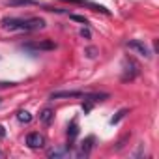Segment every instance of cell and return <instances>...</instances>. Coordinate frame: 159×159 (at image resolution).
I'll use <instances>...</instances> for the list:
<instances>
[{
    "mask_svg": "<svg viewBox=\"0 0 159 159\" xmlns=\"http://www.w3.org/2000/svg\"><path fill=\"white\" fill-rule=\"evenodd\" d=\"M2 28L11 30V32H34L45 28V21L41 17H28V19H19V17H6L2 19Z\"/></svg>",
    "mask_w": 159,
    "mask_h": 159,
    "instance_id": "6da1fadb",
    "label": "cell"
},
{
    "mask_svg": "<svg viewBox=\"0 0 159 159\" xmlns=\"http://www.w3.org/2000/svg\"><path fill=\"white\" fill-rule=\"evenodd\" d=\"M125 47H127L129 51H133L135 54H140V56H144V58H150V56H152L150 49H148L146 43L140 41V39H129V41L125 43Z\"/></svg>",
    "mask_w": 159,
    "mask_h": 159,
    "instance_id": "7a4b0ae2",
    "label": "cell"
},
{
    "mask_svg": "<svg viewBox=\"0 0 159 159\" xmlns=\"http://www.w3.org/2000/svg\"><path fill=\"white\" fill-rule=\"evenodd\" d=\"M26 146L28 148H43L45 146V137L43 135H39L38 131H34V133H28L26 135Z\"/></svg>",
    "mask_w": 159,
    "mask_h": 159,
    "instance_id": "3957f363",
    "label": "cell"
},
{
    "mask_svg": "<svg viewBox=\"0 0 159 159\" xmlns=\"http://www.w3.org/2000/svg\"><path fill=\"white\" fill-rule=\"evenodd\" d=\"M64 2L79 4V6H86V8H92L94 11H101V13H105V15H109V13H111L105 6H99V4H96V2H90V0H64Z\"/></svg>",
    "mask_w": 159,
    "mask_h": 159,
    "instance_id": "277c9868",
    "label": "cell"
},
{
    "mask_svg": "<svg viewBox=\"0 0 159 159\" xmlns=\"http://www.w3.org/2000/svg\"><path fill=\"white\" fill-rule=\"evenodd\" d=\"M26 49H36V51H52L56 49V43L52 39H43V41H34V43H28Z\"/></svg>",
    "mask_w": 159,
    "mask_h": 159,
    "instance_id": "5b68a950",
    "label": "cell"
},
{
    "mask_svg": "<svg viewBox=\"0 0 159 159\" xmlns=\"http://www.w3.org/2000/svg\"><path fill=\"white\" fill-rule=\"evenodd\" d=\"M84 92L79 90H60V92H52L51 99H67V98H83Z\"/></svg>",
    "mask_w": 159,
    "mask_h": 159,
    "instance_id": "8992f818",
    "label": "cell"
},
{
    "mask_svg": "<svg viewBox=\"0 0 159 159\" xmlns=\"http://www.w3.org/2000/svg\"><path fill=\"white\" fill-rule=\"evenodd\" d=\"M94 148V137H88L84 142H83V146H81V150L77 152V157H88L90 155V150Z\"/></svg>",
    "mask_w": 159,
    "mask_h": 159,
    "instance_id": "52a82bcc",
    "label": "cell"
},
{
    "mask_svg": "<svg viewBox=\"0 0 159 159\" xmlns=\"http://www.w3.org/2000/svg\"><path fill=\"white\" fill-rule=\"evenodd\" d=\"M52 118H54V111L52 109H43L41 112H39V122L43 124V125H51V122H52Z\"/></svg>",
    "mask_w": 159,
    "mask_h": 159,
    "instance_id": "ba28073f",
    "label": "cell"
},
{
    "mask_svg": "<svg viewBox=\"0 0 159 159\" xmlns=\"http://www.w3.org/2000/svg\"><path fill=\"white\" fill-rule=\"evenodd\" d=\"M36 0H6V6L10 8H21V6H38Z\"/></svg>",
    "mask_w": 159,
    "mask_h": 159,
    "instance_id": "9c48e42d",
    "label": "cell"
},
{
    "mask_svg": "<svg viewBox=\"0 0 159 159\" xmlns=\"http://www.w3.org/2000/svg\"><path fill=\"white\" fill-rule=\"evenodd\" d=\"M83 99L98 103V101H105V99H109V94H84V96H83Z\"/></svg>",
    "mask_w": 159,
    "mask_h": 159,
    "instance_id": "30bf717a",
    "label": "cell"
},
{
    "mask_svg": "<svg viewBox=\"0 0 159 159\" xmlns=\"http://www.w3.org/2000/svg\"><path fill=\"white\" fill-rule=\"evenodd\" d=\"M77 133H79V125H77V120H73V122L67 125V139L73 140V139L77 137Z\"/></svg>",
    "mask_w": 159,
    "mask_h": 159,
    "instance_id": "8fae6325",
    "label": "cell"
},
{
    "mask_svg": "<svg viewBox=\"0 0 159 159\" xmlns=\"http://www.w3.org/2000/svg\"><path fill=\"white\" fill-rule=\"evenodd\" d=\"M17 120H19L21 124H30V122H32V114H30L28 111H19V112H17Z\"/></svg>",
    "mask_w": 159,
    "mask_h": 159,
    "instance_id": "7c38bea8",
    "label": "cell"
},
{
    "mask_svg": "<svg viewBox=\"0 0 159 159\" xmlns=\"http://www.w3.org/2000/svg\"><path fill=\"white\" fill-rule=\"evenodd\" d=\"M49 157H67L69 155V150H62V148H56V150H49L47 153Z\"/></svg>",
    "mask_w": 159,
    "mask_h": 159,
    "instance_id": "4fadbf2b",
    "label": "cell"
},
{
    "mask_svg": "<svg viewBox=\"0 0 159 159\" xmlns=\"http://www.w3.org/2000/svg\"><path fill=\"white\" fill-rule=\"evenodd\" d=\"M125 114H127V109H122V111H118V112H116V116L111 120V124H112V125H114V124H118V122H120V120H122Z\"/></svg>",
    "mask_w": 159,
    "mask_h": 159,
    "instance_id": "5bb4252c",
    "label": "cell"
},
{
    "mask_svg": "<svg viewBox=\"0 0 159 159\" xmlns=\"http://www.w3.org/2000/svg\"><path fill=\"white\" fill-rule=\"evenodd\" d=\"M69 19H73V21H77V23H83L84 26L88 25V19H86V17H83V15H75V13H71V15H69Z\"/></svg>",
    "mask_w": 159,
    "mask_h": 159,
    "instance_id": "9a60e30c",
    "label": "cell"
},
{
    "mask_svg": "<svg viewBox=\"0 0 159 159\" xmlns=\"http://www.w3.org/2000/svg\"><path fill=\"white\" fill-rule=\"evenodd\" d=\"M81 36H83L84 39H90V30H88V28H83V30H81Z\"/></svg>",
    "mask_w": 159,
    "mask_h": 159,
    "instance_id": "2e32d148",
    "label": "cell"
},
{
    "mask_svg": "<svg viewBox=\"0 0 159 159\" xmlns=\"http://www.w3.org/2000/svg\"><path fill=\"white\" fill-rule=\"evenodd\" d=\"M10 86H15V83H0V90H2V88H10Z\"/></svg>",
    "mask_w": 159,
    "mask_h": 159,
    "instance_id": "e0dca14e",
    "label": "cell"
},
{
    "mask_svg": "<svg viewBox=\"0 0 159 159\" xmlns=\"http://www.w3.org/2000/svg\"><path fill=\"white\" fill-rule=\"evenodd\" d=\"M86 52H88V56H90V58H94V56H96V54H94V52H96V49H88Z\"/></svg>",
    "mask_w": 159,
    "mask_h": 159,
    "instance_id": "ac0fdd59",
    "label": "cell"
},
{
    "mask_svg": "<svg viewBox=\"0 0 159 159\" xmlns=\"http://www.w3.org/2000/svg\"><path fill=\"white\" fill-rule=\"evenodd\" d=\"M0 137H6V131H4V127L0 125Z\"/></svg>",
    "mask_w": 159,
    "mask_h": 159,
    "instance_id": "d6986e66",
    "label": "cell"
},
{
    "mask_svg": "<svg viewBox=\"0 0 159 159\" xmlns=\"http://www.w3.org/2000/svg\"><path fill=\"white\" fill-rule=\"evenodd\" d=\"M0 103H2V99H0Z\"/></svg>",
    "mask_w": 159,
    "mask_h": 159,
    "instance_id": "ffe728a7",
    "label": "cell"
},
{
    "mask_svg": "<svg viewBox=\"0 0 159 159\" xmlns=\"http://www.w3.org/2000/svg\"><path fill=\"white\" fill-rule=\"evenodd\" d=\"M0 155H2V153H0Z\"/></svg>",
    "mask_w": 159,
    "mask_h": 159,
    "instance_id": "44dd1931",
    "label": "cell"
}]
</instances>
